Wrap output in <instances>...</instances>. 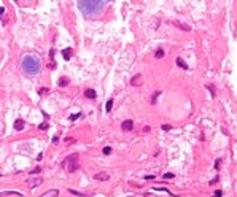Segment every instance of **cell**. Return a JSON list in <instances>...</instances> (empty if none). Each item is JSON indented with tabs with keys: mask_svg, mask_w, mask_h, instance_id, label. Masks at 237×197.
Instances as JSON below:
<instances>
[{
	"mask_svg": "<svg viewBox=\"0 0 237 197\" xmlns=\"http://www.w3.org/2000/svg\"><path fill=\"white\" fill-rule=\"evenodd\" d=\"M21 68L27 76H35L42 70V59L33 53H27L21 59Z\"/></svg>",
	"mask_w": 237,
	"mask_h": 197,
	"instance_id": "obj_1",
	"label": "cell"
},
{
	"mask_svg": "<svg viewBox=\"0 0 237 197\" xmlns=\"http://www.w3.org/2000/svg\"><path fill=\"white\" fill-rule=\"evenodd\" d=\"M107 3L108 2H105V0H80V2H76L80 11L84 16H89V18L100 14L104 11V8L107 7Z\"/></svg>",
	"mask_w": 237,
	"mask_h": 197,
	"instance_id": "obj_2",
	"label": "cell"
},
{
	"mask_svg": "<svg viewBox=\"0 0 237 197\" xmlns=\"http://www.w3.org/2000/svg\"><path fill=\"white\" fill-rule=\"evenodd\" d=\"M62 167L64 169H67V172H75L76 169H78V154H70V156H67L65 159H64V162H62Z\"/></svg>",
	"mask_w": 237,
	"mask_h": 197,
	"instance_id": "obj_3",
	"label": "cell"
},
{
	"mask_svg": "<svg viewBox=\"0 0 237 197\" xmlns=\"http://www.w3.org/2000/svg\"><path fill=\"white\" fill-rule=\"evenodd\" d=\"M121 129H123L124 132H131V130L134 129V121H132V119H126V121H123Z\"/></svg>",
	"mask_w": 237,
	"mask_h": 197,
	"instance_id": "obj_4",
	"label": "cell"
},
{
	"mask_svg": "<svg viewBox=\"0 0 237 197\" xmlns=\"http://www.w3.org/2000/svg\"><path fill=\"white\" fill-rule=\"evenodd\" d=\"M94 180H97V181H108L110 180V175L105 173V172H100V173H95L94 175Z\"/></svg>",
	"mask_w": 237,
	"mask_h": 197,
	"instance_id": "obj_5",
	"label": "cell"
},
{
	"mask_svg": "<svg viewBox=\"0 0 237 197\" xmlns=\"http://www.w3.org/2000/svg\"><path fill=\"white\" fill-rule=\"evenodd\" d=\"M57 195H59V191H57V189H49V191L40 194L38 197H57Z\"/></svg>",
	"mask_w": 237,
	"mask_h": 197,
	"instance_id": "obj_6",
	"label": "cell"
},
{
	"mask_svg": "<svg viewBox=\"0 0 237 197\" xmlns=\"http://www.w3.org/2000/svg\"><path fill=\"white\" fill-rule=\"evenodd\" d=\"M172 24H173V26H177V27H180L182 30H186V32H188V30H191V27H189L188 24H183V22H180V21H172Z\"/></svg>",
	"mask_w": 237,
	"mask_h": 197,
	"instance_id": "obj_7",
	"label": "cell"
},
{
	"mask_svg": "<svg viewBox=\"0 0 237 197\" xmlns=\"http://www.w3.org/2000/svg\"><path fill=\"white\" fill-rule=\"evenodd\" d=\"M7 195H19V197H22V194L18 192V191H3V192H0V197H7Z\"/></svg>",
	"mask_w": 237,
	"mask_h": 197,
	"instance_id": "obj_8",
	"label": "cell"
},
{
	"mask_svg": "<svg viewBox=\"0 0 237 197\" xmlns=\"http://www.w3.org/2000/svg\"><path fill=\"white\" fill-rule=\"evenodd\" d=\"M72 54H73L72 48H65V49H62V57L65 59V61H69V59L72 57Z\"/></svg>",
	"mask_w": 237,
	"mask_h": 197,
	"instance_id": "obj_9",
	"label": "cell"
},
{
	"mask_svg": "<svg viewBox=\"0 0 237 197\" xmlns=\"http://www.w3.org/2000/svg\"><path fill=\"white\" fill-rule=\"evenodd\" d=\"M42 183H43V180H42V178H33V180H30L29 186H30V188H37V186H40Z\"/></svg>",
	"mask_w": 237,
	"mask_h": 197,
	"instance_id": "obj_10",
	"label": "cell"
},
{
	"mask_svg": "<svg viewBox=\"0 0 237 197\" xmlns=\"http://www.w3.org/2000/svg\"><path fill=\"white\" fill-rule=\"evenodd\" d=\"M24 129V121L22 119H16L14 121V130H22Z\"/></svg>",
	"mask_w": 237,
	"mask_h": 197,
	"instance_id": "obj_11",
	"label": "cell"
},
{
	"mask_svg": "<svg viewBox=\"0 0 237 197\" xmlns=\"http://www.w3.org/2000/svg\"><path fill=\"white\" fill-rule=\"evenodd\" d=\"M95 91L94 89H86L84 91V97H88V98H95Z\"/></svg>",
	"mask_w": 237,
	"mask_h": 197,
	"instance_id": "obj_12",
	"label": "cell"
},
{
	"mask_svg": "<svg viewBox=\"0 0 237 197\" xmlns=\"http://www.w3.org/2000/svg\"><path fill=\"white\" fill-rule=\"evenodd\" d=\"M177 65H178L180 68H185V70L188 68V64H186V62L183 61V59H182V57H177Z\"/></svg>",
	"mask_w": 237,
	"mask_h": 197,
	"instance_id": "obj_13",
	"label": "cell"
},
{
	"mask_svg": "<svg viewBox=\"0 0 237 197\" xmlns=\"http://www.w3.org/2000/svg\"><path fill=\"white\" fill-rule=\"evenodd\" d=\"M140 78H142L140 75H135V76L132 78V81H131V83H132V86H140V84H142V81H140Z\"/></svg>",
	"mask_w": 237,
	"mask_h": 197,
	"instance_id": "obj_14",
	"label": "cell"
},
{
	"mask_svg": "<svg viewBox=\"0 0 237 197\" xmlns=\"http://www.w3.org/2000/svg\"><path fill=\"white\" fill-rule=\"evenodd\" d=\"M69 83H70V81H69V78H65V76H62V78H61V80H59V83H57V84H59V88H65V86H67Z\"/></svg>",
	"mask_w": 237,
	"mask_h": 197,
	"instance_id": "obj_15",
	"label": "cell"
},
{
	"mask_svg": "<svg viewBox=\"0 0 237 197\" xmlns=\"http://www.w3.org/2000/svg\"><path fill=\"white\" fill-rule=\"evenodd\" d=\"M111 108H113V100L110 98V100H107V103H105V110H107V111H110Z\"/></svg>",
	"mask_w": 237,
	"mask_h": 197,
	"instance_id": "obj_16",
	"label": "cell"
},
{
	"mask_svg": "<svg viewBox=\"0 0 237 197\" xmlns=\"http://www.w3.org/2000/svg\"><path fill=\"white\" fill-rule=\"evenodd\" d=\"M154 57H156V59H161V57H164V51H162V49H157V51L154 53Z\"/></svg>",
	"mask_w": 237,
	"mask_h": 197,
	"instance_id": "obj_17",
	"label": "cell"
},
{
	"mask_svg": "<svg viewBox=\"0 0 237 197\" xmlns=\"http://www.w3.org/2000/svg\"><path fill=\"white\" fill-rule=\"evenodd\" d=\"M161 95V91H156L154 92V95H153V98H151V103H156V100H157V97Z\"/></svg>",
	"mask_w": 237,
	"mask_h": 197,
	"instance_id": "obj_18",
	"label": "cell"
},
{
	"mask_svg": "<svg viewBox=\"0 0 237 197\" xmlns=\"http://www.w3.org/2000/svg\"><path fill=\"white\" fill-rule=\"evenodd\" d=\"M153 191H164V192L170 194V191H169V189H166V188H159V186H154V188H153ZM170 195H172V194H170Z\"/></svg>",
	"mask_w": 237,
	"mask_h": 197,
	"instance_id": "obj_19",
	"label": "cell"
},
{
	"mask_svg": "<svg viewBox=\"0 0 237 197\" xmlns=\"http://www.w3.org/2000/svg\"><path fill=\"white\" fill-rule=\"evenodd\" d=\"M102 153H104L105 156H108V154H111V148H110V146H104V149H102Z\"/></svg>",
	"mask_w": 237,
	"mask_h": 197,
	"instance_id": "obj_20",
	"label": "cell"
},
{
	"mask_svg": "<svg viewBox=\"0 0 237 197\" xmlns=\"http://www.w3.org/2000/svg\"><path fill=\"white\" fill-rule=\"evenodd\" d=\"M48 127H49V124H48L46 121H45V123H42L40 126H38V129H42V130H45V129H48Z\"/></svg>",
	"mask_w": 237,
	"mask_h": 197,
	"instance_id": "obj_21",
	"label": "cell"
},
{
	"mask_svg": "<svg viewBox=\"0 0 237 197\" xmlns=\"http://www.w3.org/2000/svg\"><path fill=\"white\" fill-rule=\"evenodd\" d=\"M172 178H175L173 173H164V180H172Z\"/></svg>",
	"mask_w": 237,
	"mask_h": 197,
	"instance_id": "obj_22",
	"label": "cell"
},
{
	"mask_svg": "<svg viewBox=\"0 0 237 197\" xmlns=\"http://www.w3.org/2000/svg\"><path fill=\"white\" fill-rule=\"evenodd\" d=\"M80 118V113H75V114H70V121H75V119H78Z\"/></svg>",
	"mask_w": 237,
	"mask_h": 197,
	"instance_id": "obj_23",
	"label": "cell"
},
{
	"mask_svg": "<svg viewBox=\"0 0 237 197\" xmlns=\"http://www.w3.org/2000/svg\"><path fill=\"white\" fill-rule=\"evenodd\" d=\"M220 165H221V159H216V161H215V169L220 170Z\"/></svg>",
	"mask_w": 237,
	"mask_h": 197,
	"instance_id": "obj_24",
	"label": "cell"
},
{
	"mask_svg": "<svg viewBox=\"0 0 237 197\" xmlns=\"http://www.w3.org/2000/svg\"><path fill=\"white\" fill-rule=\"evenodd\" d=\"M162 130L169 132V130H172V126H169V124H164V126H162Z\"/></svg>",
	"mask_w": 237,
	"mask_h": 197,
	"instance_id": "obj_25",
	"label": "cell"
},
{
	"mask_svg": "<svg viewBox=\"0 0 237 197\" xmlns=\"http://www.w3.org/2000/svg\"><path fill=\"white\" fill-rule=\"evenodd\" d=\"M213 194H215V195H213V197H221V195H223V192H221V191H220V189H218V191H215V192H213Z\"/></svg>",
	"mask_w": 237,
	"mask_h": 197,
	"instance_id": "obj_26",
	"label": "cell"
},
{
	"mask_svg": "<svg viewBox=\"0 0 237 197\" xmlns=\"http://www.w3.org/2000/svg\"><path fill=\"white\" fill-rule=\"evenodd\" d=\"M46 92H49L48 89H45V88H42L40 91H38V94H40V95H43V94H46Z\"/></svg>",
	"mask_w": 237,
	"mask_h": 197,
	"instance_id": "obj_27",
	"label": "cell"
},
{
	"mask_svg": "<svg viewBox=\"0 0 237 197\" xmlns=\"http://www.w3.org/2000/svg\"><path fill=\"white\" fill-rule=\"evenodd\" d=\"M40 172H42V169H40V167H37V169L30 170V173H40Z\"/></svg>",
	"mask_w": 237,
	"mask_h": 197,
	"instance_id": "obj_28",
	"label": "cell"
},
{
	"mask_svg": "<svg viewBox=\"0 0 237 197\" xmlns=\"http://www.w3.org/2000/svg\"><path fill=\"white\" fill-rule=\"evenodd\" d=\"M57 142H59V137H57V135H54V137H53V143H54V145H57Z\"/></svg>",
	"mask_w": 237,
	"mask_h": 197,
	"instance_id": "obj_29",
	"label": "cell"
},
{
	"mask_svg": "<svg viewBox=\"0 0 237 197\" xmlns=\"http://www.w3.org/2000/svg\"><path fill=\"white\" fill-rule=\"evenodd\" d=\"M65 142H67V143H75V140H73V138H70V137H67Z\"/></svg>",
	"mask_w": 237,
	"mask_h": 197,
	"instance_id": "obj_30",
	"label": "cell"
},
{
	"mask_svg": "<svg viewBox=\"0 0 237 197\" xmlns=\"http://www.w3.org/2000/svg\"><path fill=\"white\" fill-rule=\"evenodd\" d=\"M145 180H154V175H146Z\"/></svg>",
	"mask_w": 237,
	"mask_h": 197,
	"instance_id": "obj_31",
	"label": "cell"
},
{
	"mask_svg": "<svg viewBox=\"0 0 237 197\" xmlns=\"http://www.w3.org/2000/svg\"><path fill=\"white\" fill-rule=\"evenodd\" d=\"M150 130H151V127H150V126H146V127H143V132H145V134H146V132H150Z\"/></svg>",
	"mask_w": 237,
	"mask_h": 197,
	"instance_id": "obj_32",
	"label": "cell"
},
{
	"mask_svg": "<svg viewBox=\"0 0 237 197\" xmlns=\"http://www.w3.org/2000/svg\"><path fill=\"white\" fill-rule=\"evenodd\" d=\"M54 53H56V51H54V49H51V51H49V57H54Z\"/></svg>",
	"mask_w": 237,
	"mask_h": 197,
	"instance_id": "obj_33",
	"label": "cell"
},
{
	"mask_svg": "<svg viewBox=\"0 0 237 197\" xmlns=\"http://www.w3.org/2000/svg\"><path fill=\"white\" fill-rule=\"evenodd\" d=\"M3 11H5V8H3V7H0V14H3Z\"/></svg>",
	"mask_w": 237,
	"mask_h": 197,
	"instance_id": "obj_34",
	"label": "cell"
},
{
	"mask_svg": "<svg viewBox=\"0 0 237 197\" xmlns=\"http://www.w3.org/2000/svg\"><path fill=\"white\" fill-rule=\"evenodd\" d=\"M127 197H146V195H127Z\"/></svg>",
	"mask_w": 237,
	"mask_h": 197,
	"instance_id": "obj_35",
	"label": "cell"
}]
</instances>
